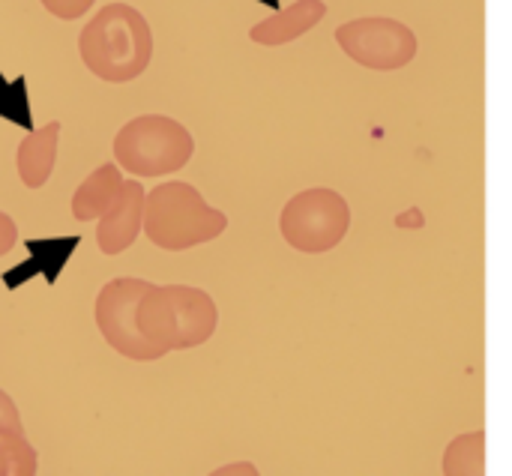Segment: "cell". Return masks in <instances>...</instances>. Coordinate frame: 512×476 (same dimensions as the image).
<instances>
[{"label":"cell","instance_id":"6da1fadb","mask_svg":"<svg viewBox=\"0 0 512 476\" xmlns=\"http://www.w3.org/2000/svg\"><path fill=\"white\" fill-rule=\"evenodd\" d=\"M78 51L84 66L111 84H123L138 78L153 57V33L147 18L126 6L108 3L78 36Z\"/></svg>","mask_w":512,"mask_h":476},{"label":"cell","instance_id":"7a4b0ae2","mask_svg":"<svg viewBox=\"0 0 512 476\" xmlns=\"http://www.w3.org/2000/svg\"><path fill=\"white\" fill-rule=\"evenodd\" d=\"M216 324H219V309L213 297L201 288L153 285L138 303L141 333L165 354L204 345L216 333Z\"/></svg>","mask_w":512,"mask_h":476},{"label":"cell","instance_id":"3957f363","mask_svg":"<svg viewBox=\"0 0 512 476\" xmlns=\"http://www.w3.org/2000/svg\"><path fill=\"white\" fill-rule=\"evenodd\" d=\"M228 228V216L210 207L201 192L189 183L171 180L147 192L144 201V234L165 252H183L216 240Z\"/></svg>","mask_w":512,"mask_h":476},{"label":"cell","instance_id":"277c9868","mask_svg":"<svg viewBox=\"0 0 512 476\" xmlns=\"http://www.w3.org/2000/svg\"><path fill=\"white\" fill-rule=\"evenodd\" d=\"M195 153L189 129L165 114H141L114 138L117 165L135 177H162L180 171Z\"/></svg>","mask_w":512,"mask_h":476},{"label":"cell","instance_id":"5b68a950","mask_svg":"<svg viewBox=\"0 0 512 476\" xmlns=\"http://www.w3.org/2000/svg\"><path fill=\"white\" fill-rule=\"evenodd\" d=\"M279 231L291 249L321 255L336 249L351 231V207L339 192L327 186H315L297 192L282 207Z\"/></svg>","mask_w":512,"mask_h":476},{"label":"cell","instance_id":"8992f818","mask_svg":"<svg viewBox=\"0 0 512 476\" xmlns=\"http://www.w3.org/2000/svg\"><path fill=\"white\" fill-rule=\"evenodd\" d=\"M153 285L144 279H111L96 297V327L102 339L135 363L162 360L165 351L153 345L138 327V303Z\"/></svg>","mask_w":512,"mask_h":476},{"label":"cell","instance_id":"52a82bcc","mask_svg":"<svg viewBox=\"0 0 512 476\" xmlns=\"http://www.w3.org/2000/svg\"><path fill=\"white\" fill-rule=\"evenodd\" d=\"M336 42L354 63L375 69V72L402 69L420 51L417 33L408 24L387 18V15H369V18H354L348 24H339Z\"/></svg>","mask_w":512,"mask_h":476},{"label":"cell","instance_id":"ba28073f","mask_svg":"<svg viewBox=\"0 0 512 476\" xmlns=\"http://www.w3.org/2000/svg\"><path fill=\"white\" fill-rule=\"evenodd\" d=\"M144 201V186L138 180H123L114 204L105 210L96 228V243L105 255H120L135 243V237L144 228Z\"/></svg>","mask_w":512,"mask_h":476},{"label":"cell","instance_id":"9c48e42d","mask_svg":"<svg viewBox=\"0 0 512 476\" xmlns=\"http://www.w3.org/2000/svg\"><path fill=\"white\" fill-rule=\"evenodd\" d=\"M324 15H327V3L324 0H297L291 6H285L282 12L258 21L249 30V36L258 45L276 48V45H285V42H294V39L306 36L315 24L324 21Z\"/></svg>","mask_w":512,"mask_h":476},{"label":"cell","instance_id":"30bf717a","mask_svg":"<svg viewBox=\"0 0 512 476\" xmlns=\"http://www.w3.org/2000/svg\"><path fill=\"white\" fill-rule=\"evenodd\" d=\"M57 138H60V123H45L42 129L30 132L15 153L18 162V177L24 186L39 189L45 186V180L54 171V159H57Z\"/></svg>","mask_w":512,"mask_h":476},{"label":"cell","instance_id":"8fae6325","mask_svg":"<svg viewBox=\"0 0 512 476\" xmlns=\"http://www.w3.org/2000/svg\"><path fill=\"white\" fill-rule=\"evenodd\" d=\"M123 186V177H120V168L114 162H105L102 168H96L72 195V216L81 219V222H90V219H102L105 210L114 204L117 192Z\"/></svg>","mask_w":512,"mask_h":476},{"label":"cell","instance_id":"7c38bea8","mask_svg":"<svg viewBox=\"0 0 512 476\" xmlns=\"http://www.w3.org/2000/svg\"><path fill=\"white\" fill-rule=\"evenodd\" d=\"M444 474L480 476L486 474V435L468 432L450 441L444 450Z\"/></svg>","mask_w":512,"mask_h":476},{"label":"cell","instance_id":"4fadbf2b","mask_svg":"<svg viewBox=\"0 0 512 476\" xmlns=\"http://www.w3.org/2000/svg\"><path fill=\"white\" fill-rule=\"evenodd\" d=\"M36 468V450L27 444L24 432L0 429V476H33Z\"/></svg>","mask_w":512,"mask_h":476},{"label":"cell","instance_id":"5bb4252c","mask_svg":"<svg viewBox=\"0 0 512 476\" xmlns=\"http://www.w3.org/2000/svg\"><path fill=\"white\" fill-rule=\"evenodd\" d=\"M51 15L63 18V21H72V18H81L96 0H39Z\"/></svg>","mask_w":512,"mask_h":476},{"label":"cell","instance_id":"9a60e30c","mask_svg":"<svg viewBox=\"0 0 512 476\" xmlns=\"http://www.w3.org/2000/svg\"><path fill=\"white\" fill-rule=\"evenodd\" d=\"M0 429H12V432H24L21 417L15 411V402L0 390Z\"/></svg>","mask_w":512,"mask_h":476},{"label":"cell","instance_id":"2e32d148","mask_svg":"<svg viewBox=\"0 0 512 476\" xmlns=\"http://www.w3.org/2000/svg\"><path fill=\"white\" fill-rule=\"evenodd\" d=\"M15 243H18V228H15V222H12L6 213H0V258L9 255V252L15 249Z\"/></svg>","mask_w":512,"mask_h":476}]
</instances>
